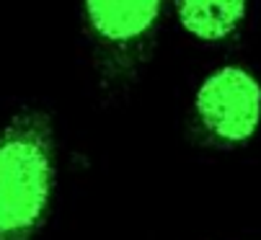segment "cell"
<instances>
[{
	"label": "cell",
	"mask_w": 261,
	"mask_h": 240,
	"mask_svg": "<svg viewBox=\"0 0 261 240\" xmlns=\"http://www.w3.org/2000/svg\"><path fill=\"white\" fill-rule=\"evenodd\" d=\"M57 183L55 129L39 109H23L0 129V240H39Z\"/></svg>",
	"instance_id": "1"
},
{
	"label": "cell",
	"mask_w": 261,
	"mask_h": 240,
	"mask_svg": "<svg viewBox=\"0 0 261 240\" xmlns=\"http://www.w3.org/2000/svg\"><path fill=\"white\" fill-rule=\"evenodd\" d=\"M194 111L215 140L248 142L261 124V83L241 65H222L197 88Z\"/></svg>",
	"instance_id": "2"
},
{
	"label": "cell",
	"mask_w": 261,
	"mask_h": 240,
	"mask_svg": "<svg viewBox=\"0 0 261 240\" xmlns=\"http://www.w3.org/2000/svg\"><path fill=\"white\" fill-rule=\"evenodd\" d=\"M88 23L106 42H135L161 13V0H83Z\"/></svg>",
	"instance_id": "3"
},
{
	"label": "cell",
	"mask_w": 261,
	"mask_h": 240,
	"mask_svg": "<svg viewBox=\"0 0 261 240\" xmlns=\"http://www.w3.org/2000/svg\"><path fill=\"white\" fill-rule=\"evenodd\" d=\"M248 0H176L178 21L199 42L228 39L246 18Z\"/></svg>",
	"instance_id": "4"
}]
</instances>
